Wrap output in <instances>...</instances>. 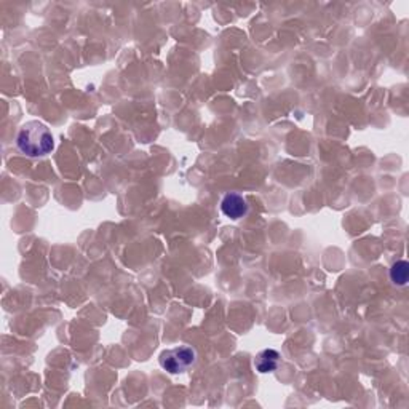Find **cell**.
I'll return each instance as SVG.
<instances>
[{"label": "cell", "mask_w": 409, "mask_h": 409, "mask_svg": "<svg viewBox=\"0 0 409 409\" xmlns=\"http://www.w3.org/2000/svg\"><path fill=\"white\" fill-rule=\"evenodd\" d=\"M281 355L274 348H266V350L259 352L255 358V368L256 371H259L261 375H267V372H274L280 365Z\"/></svg>", "instance_id": "cell-4"}, {"label": "cell", "mask_w": 409, "mask_h": 409, "mask_svg": "<svg viewBox=\"0 0 409 409\" xmlns=\"http://www.w3.org/2000/svg\"><path fill=\"white\" fill-rule=\"evenodd\" d=\"M221 211L226 218L239 221L248 215V203H246V200L240 194L230 192V194L224 195V199L221 200Z\"/></svg>", "instance_id": "cell-3"}, {"label": "cell", "mask_w": 409, "mask_h": 409, "mask_svg": "<svg viewBox=\"0 0 409 409\" xmlns=\"http://www.w3.org/2000/svg\"><path fill=\"white\" fill-rule=\"evenodd\" d=\"M197 360L195 348L190 346H178L174 348L163 350L159 357L160 366L170 375H179L188 371Z\"/></svg>", "instance_id": "cell-2"}, {"label": "cell", "mask_w": 409, "mask_h": 409, "mask_svg": "<svg viewBox=\"0 0 409 409\" xmlns=\"http://www.w3.org/2000/svg\"><path fill=\"white\" fill-rule=\"evenodd\" d=\"M409 279V264L406 261H397L390 267V280L397 286H406Z\"/></svg>", "instance_id": "cell-5"}, {"label": "cell", "mask_w": 409, "mask_h": 409, "mask_svg": "<svg viewBox=\"0 0 409 409\" xmlns=\"http://www.w3.org/2000/svg\"><path fill=\"white\" fill-rule=\"evenodd\" d=\"M17 146L24 155L37 159L52 152L54 149V138L47 125L32 120L21 126L17 136Z\"/></svg>", "instance_id": "cell-1"}]
</instances>
